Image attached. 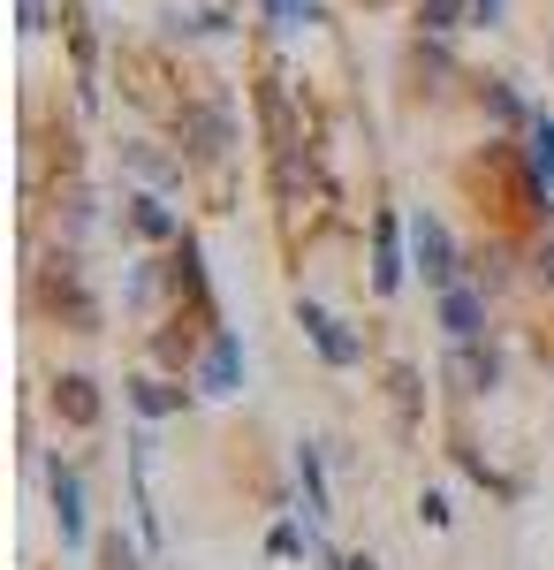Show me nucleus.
Returning a JSON list of instances; mask_svg holds the SVG:
<instances>
[{
  "mask_svg": "<svg viewBox=\"0 0 554 570\" xmlns=\"http://www.w3.org/2000/svg\"><path fill=\"white\" fill-rule=\"evenodd\" d=\"M311 548H319V525H297V518H281V525L266 532V556H274V563H297Z\"/></svg>",
  "mask_w": 554,
  "mask_h": 570,
  "instance_id": "nucleus-19",
  "label": "nucleus"
},
{
  "mask_svg": "<svg viewBox=\"0 0 554 570\" xmlns=\"http://www.w3.org/2000/svg\"><path fill=\"white\" fill-rule=\"evenodd\" d=\"M510 282H516V252L502 244V236H494V244H486V252L471 259V289H486V297H502Z\"/></svg>",
  "mask_w": 554,
  "mask_h": 570,
  "instance_id": "nucleus-16",
  "label": "nucleus"
},
{
  "mask_svg": "<svg viewBox=\"0 0 554 570\" xmlns=\"http://www.w3.org/2000/svg\"><path fill=\"white\" fill-rule=\"evenodd\" d=\"M297 327L311 335V351L327 357L335 373H349V365H365V335H349V327H342V320H335L327 305H311V297H304V305H297Z\"/></svg>",
  "mask_w": 554,
  "mask_h": 570,
  "instance_id": "nucleus-3",
  "label": "nucleus"
},
{
  "mask_svg": "<svg viewBox=\"0 0 554 570\" xmlns=\"http://www.w3.org/2000/svg\"><path fill=\"white\" fill-rule=\"evenodd\" d=\"M532 282H540V289H554V236L532 252Z\"/></svg>",
  "mask_w": 554,
  "mask_h": 570,
  "instance_id": "nucleus-24",
  "label": "nucleus"
},
{
  "mask_svg": "<svg viewBox=\"0 0 554 570\" xmlns=\"http://www.w3.org/2000/svg\"><path fill=\"white\" fill-rule=\"evenodd\" d=\"M266 16H274L281 31H311V23H327V8H319V0H266Z\"/></svg>",
  "mask_w": 554,
  "mask_h": 570,
  "instance_id": "nucleus-23",
  "label": "nucleus"
},
{
  "mask_svg": "<svg viewBox=\"0 0 554 570\" xmlns=\"http://www.w3.org/2000/svg\"><path fill=\"white\" fill-rule=\"evenodd\" d=\"M373 289L380 297H395L403 289V244H395V220H373Z\"/></svg>",
  "mask_w": 554,
  "mask_h": 570,
  "instance_id": "nucleus-15",
  "label": "nucleus"
},
{
  "mask_svg": "<svg viewBox=\"0 0 554 570\" xmlns=\"http://www.w3.org/2000/svg\"><path fill=\"white\" fill-rule=\"evenodd\" d=\"M46 487H53V525H61V548H91L85 480H77V464H46Z\"/></svg>",
  "mask_w": 554,
  "mask_h": 570,
  "instance_id": "nucleus-5",
  "label": "nucleus"
},
{
  "mask_svg": "<svg viewBox=\"0 0 554 570\" xmlns=\"http://www.w3.org/2000/svg\"><path fill=\"white\" fill-rule=\"evenodd\" d=\"M91 556H99V570H145V548L122 540V532H99V540H91Z\"/></svg>",
  "mask_w": 554,
  "mask_h": 570,
  "instance_id": "nucleus-22",
  "label": "nucleus"
},
{
  "mask_svg": "<svg viewBox=\"0 0 554 570\" xmlns=\"http://www.w3.org/2000/svg\"><path fill=\"white\" fill-rule=\"evenodd\" d=\"M297 487H304V525H327V518H335V494H327L319 441H304V449H297Z\"/></svg>",
  "mask_w": 554,
  "mask_h": 570,
  "instance_id": "nucleus-12",
  "label": "nucleus"
},
{
  "mask_svg": "<svg viewBox=\"0 0 554 570\" xmlns=\"http://www.w3.org/2000/svg\"><path fill=\"white\" fill-rule=\"evenodd\" d=\"M478 107H486V115H494L502 130H532V122H540V115L524 107V91H516L510 77H486V85H478Z\"/></svg>",
  "mask_w": 554,
  "mask_h": 570,
  "instance_id": "nucleus-14",
  "label": "nucleus"
},
{
  "mask_svg": "<svg viewBox=\"0 0 554 570\" xmlns=\"http://www.w3.org/2000/svg\"><path fill=\"white\" fill-rule=\"evenodd\" d=\"M122 395H129L137 419H175V411H190V395H198V389H182V373H137Z\"/></svg>",
  "mask_w": 554,
  "mask_h": 570,
  "instance_id": "nucleus-9",
  "label": "nucleus"
},
{
  "mask_svg": "<svg viewBox=\"0 0 554 570\" xmlns=\"http://www.w3.org/2000/svg\"><path fill=\"white\" fill-rule=\"evenodd\" d=\"M524 168H532L540 190H554V115H540V122L524 130Z\"/></svg>",
  "mask_w": 554,
  "mask_h": 570,
  "instance_id": "nucleus-17",
  "label": "nucleus"
},
{
  "mask_svg": "<svg viewBox=\"0 0 554 570\" xmlns=\"http://www.w3.org/2000/svg\"><path fill=\"white\" fill-rule=\"evenodd\" d=\"M502 16H510V0H471V23H486V31H494Z\"/></svg>",
  "mask_w": 554,
  "mask_h": 570,
  "instance_id": "nucleus-26",
  "label": "nucleus"
},
{
  "mask_svg": "<svg viewBox=\"0 0 554 570\" xmlns=\"http://www.w3.org/2000/svg\"><path fill=\"white\" fill-rule=\"evenodd\" d=\"M122 228L137 236V244H182V214H175L160 190H137V198H122Z\"/></svg>",
  "mask_w": 554,
  "mask_h": 570,
  "instance_id": "nucleus-7",
  "label": "nucleus"
},
{
  "mask_svg": "<svg viewBox=\"0 0 554 570\" xmlns=\"http://www.w3.org/2000/svg\"><path fill=\"white\" fill-rule=\"evenodd\" d=\"M410 266L426 274V289H433V297L464 282V252H456V236H448V220L433 214V206H418V214H410Z\"/></svg>",
  "mask_w": 554,
  "mask_h": 570,
  "instance_id": "nucleus-2",
  "label": "nucleus"
},
{
  "mask_svg": "<svg viewBox=\"0 0 554 570\" xmlns=\"http://www.w3.org/2000/svg\"><path fill=\"white\" fill-rule=\"evenodd\" d=\"M418 518L441 532V525H448V494H418Z\"/></svg>",
  "mask_w": 554,
  "mask_h": 570,
  "instance_id": "nucleus-25",
  "label": "nucleus"
},
{
  "mask_svg": "<svg viewBox=\"0 0 554 570\" xmlns=\"http://www.w3.org/2000/svg\"><path fill=\"white\" fill-rule=\"evenodd\" d=\"M122 168H129V176H145L152 190H175L190 160H182V153H160L152 137H129V145H122Z\"/></svg>",
  "mask_w": 554,
  "mask_h": 570,
  "instance_id": "nucleus-11",
  "label": "nucleus"
},
{
  "mask_svg": "<svg viewBox=\"0 0 554 570\" xmlns=\"http://www.w3.org/2000/svg\"><path fill=\"white\" fill-rule=\"evenodd\" d=\"M53 419H61V426H77V434H91V426L107 419L99 381H91V373H61V381H53Z\"/></svg>",
  "mask_w": 554,
  "mask_h": 570,
  "instance_id": "nucleus-10",
  "label": "nucleus"
},
{
  "mask_svg": "<svg viewBox=\"0 0 554 570\" xmlns=\"http://www.w3.org/2000/svg\"><path fill=\"white\" fill-rule=\"evenodd\" d=\"M190 389H198V395H236V389H244V335H236V327L206 335V357H198Z\"/></svg>",
  "mask_w": 554,
  "mask_h": 570,
  "instance_id": "nucleus-4",
  "label": "nucleus"
},
{
  "mask_svg": "<svg viewBox=\"0 0 554 570\" xmlns=\"http://www.w3.org/2000/svg\"><path fill=\"white\" fill-rule=\"evenodd\" d=\"M175 153L190 160V168H220L228 160V145H236V115H228V99H190L182 115H175Z\"/></svg>",
  "mask_w": 554,
  "mask_h": 570,
  "instance_id": "nucleus-1",
  "label": "nucleus"
},
{
  "mask_svg": "<svg viewBox=\"0 0 554 570\" xmlns=\"http://www.w3.org/2000/svg\"><path fill=\"white\" fill-rule=\"evenodd\" d=\"M23 31H46V0H23Z\"/></svg>",
  "mask_w": 554,
  "mask_h": 570,
  "instance_id": "nucleus-27",
  "label": "nucleus"
},
{
  "mask_svg": "<svg viewBox=\"0 0 554 570\" xmlns=\"http://www.w3.org/2000/svg\"><path fill=\"white\" fill-rule=\"evenodd\" d=\"M448 389L456 395H494L502 389V351H494V343H456V351H448Z\"/></svg>",
  "mask_w": 554,
  "mask_h": 570,
  "instance_id": "nucleus-8",
  "label": "nucleus"
},
{
  "mask_svg": "<svg viewBox=\"0 0 554 570\" xmlns=\"http://www.w3.org/2000/svg\"><path fill=\"white\" fill-rule=\"evenodd\" d=\"M448 77H456V61H448V46H441V39H418V46H410V91L441 99V91H448Z\"/></svg>",
  "mask_w": 554,
  "mask_h": 570,
  "instance_id": "nucleus-13",
  "label": "nucleus"
},
{
  "mask_svg": "<svg viewBox=\"0 0 554 570\" xmlns=\"http://www.w3.org/2000/svg\"><path fill=\"white\" fill-rule=\"evenodd\" d=\"M471 16V0H418V39H448Z\"/></svg>",
  "mask_w": 554,
  "mask_h": 570,
  "instance_id": "nucleus-21",
  "label": "nucleus"
},
{
  "mask_svg": "<svg viewBox=\"0 0 554 570\" xmlns=\"http://www.w3.org/2000/svg\"><path fill=\"white\" fill-rule=\"evenodd\" d=\"M387 403H395V419L410 434L418 426V365H387Z\"/></svg>",
  "mask_w": 554,
  "mask_h": 570,
  "instance_id": "nucleus-20",
  "label": "nucleus"
},
{
  "mask_svg": "<svg viewBox=\"0 0 554 570\" xmlns=\"http://www.w3.org/2000/svg\"><path fill=\"white\" fill-rule=\"evenodd\" d=\"M456 464H464V472H471L478 487H486V494H502V502H516V494H524V480H510V472H494V464L478 456V441H456Z\"/></svg>",
  "mask_w": 554,
  "mask_h": 570,
  "instance_id": "nucleus-18",
  "label": "nucleus"
},
{
  "mask_svg": "<svg viewBox=\"0 0 554 570\" xmlns=\"http://www.w3.org/2000/svg\"><path fill=\"white\" fill-rule=\"evenodd\" d=\"M433 320L448 327V343H486V289H471V282L441 289L433 297Z\"/></svg>",
  "mask_w": 554,
  "mask_h": 570,
  "instance_id": "nucleus-6",
  "label": "nucleus"
},
{
  "mask_svg": "<svg viewBox=\"0 0 554 570\" xmlns=\"http://www.w3.org/2000/svg\"><path fill=\"white\" fill-rule=\"evenodd\" d=\"M342 570H380V563L373 556H342Z\"/></svg>",
  "mask_w": 554,
  "mask_h": 570,
  "instance_id": "nucleus-28",
  "label": "nucleus"
}]
</instances>
